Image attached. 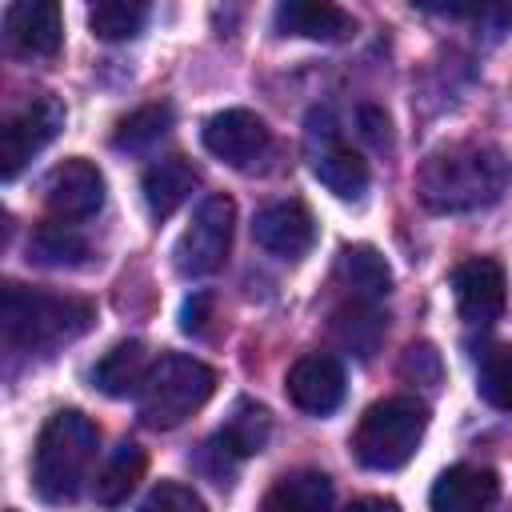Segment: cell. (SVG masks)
<instances>
[{"label": "cell", "mask_w": 512, "mask_h": 512, "mask_svg": "<svg viewBox=\"0 0 512 512\" xmlns=\"http://www.w3.org/2000/svg\"><path fill=\"white\" fill-rule=\"evenodd\" d=\"M216 392V372L196 360V356H180L168 352L160 360H152L144 388L136 396V412L144 428L168 432L176 424H184L192 412H200Z\"/></svg>", "instance_id": "4"}, {"label": "cell", "mask_w": 512, "mask_h": 512, "mask_svg": "<svg viewBox=\"0 0 512 512\" xmlns=\"http://www.w3.org/2000/svg\"><path fill=\"white\" fill-rule=\"evenodd\" d=\"M400 376H408L416 384H436L440 380V352L432 344H408L404 360H400Z\"/></svg>", "instance_id": "29"}, {"label": "cell", "mask_w": 512, "mask_h": 512, "mask_svg": "<svg viewBox=\"0 0 512 512\" xmlns=\"http://www.w3.org/2000/svg\"><path fill=\"white\" fill-rule=\"evenodd\" d=\"M212 308H216L212 292H192L184 300V308H180V328L188 336H204L208 332V320H212Z\"/></svg>", "instance_id": "30"}, {"label": "cell", "mask_w": 512, "mask_h": 512, "mask_svg": "<svg viewBox=\"0 0 512 512\" xmlns=\"http://www.w3.org/2000/svg\"><path fill=\"white\" fill-rule=\"evenodd\" d=\"M232 228H236V204L216 192L204 196L200 208L192 212V224L180 232L172 248V264L180 276H212L232 248Z\"/></svg>", "instance_id": "6"}, {"label": "cell", "mask_w": 512, "mask_h": 512, "mask_svg": "<svg viewBox=\"0 0 512 512\" xmlns=\"http://www.w3.org/2000/svg\"><path fill=\"white\" fill-rule=\"evenodd\" d=\"M476 392H480L492 408L512 412V344H500V348H492V352L480 360Z\"/></svg>", "instance_id": "27"}, {"label": "cell", "mask_w": 512, "mask_h": 512, "mask_svg": "<svg viewBox=\"0 0 512 512\" xmlns=\"http://www.w3.org/2000/svg\"><path fill=\"white\" fill-rule=\"evenodd\" d=\"M140 512H208V508H204V500H200L196 488H188V484H180V480H160V484L144 496Z\"/></svg>", "instance_id": "28"}, {"label": "cell", "mask_w": 512, "mask_h": 512, "mask_svg": "<svg viewBox=\"0 0 512 512\" xmlns=\"http://www.w3.org/2000/svg\"><path fill=\"white\" fill-rule=\"evenodd\" d=\"M8 512H12V508H8Z\"/></svg>", "instance_id": "33"}, {"label": "cell", "mask_w": 512, "mask_h": 512, "mask_svg": "<svg viewBox=\"0 0 512 512\" xmlns=\"http://www.w3.org/2000/svg\"><path fill=\"white\" fill-rule=\"evenodd\" d=\"M196 188V168L184 156H164L144 172V204L156 220H168Z\"/></svg>", "instance_id": "18"}, {"label": "cell", "mask_w": 512, "mask_h": 512, "mask_svg": "<svg viewBox=\"0 0 512 512\" xmlns=\"http://www.w3.org/2000/svg\"><path fill=\"white\" fill-rule=\"evenodd\" d=\"M28 256H32L36 264H44V268H76V264H84V256H88V240H84L72 224L52 220V224H40V228L32 232Z\"/></svg>", "instance_id": "23"}, {"label": "cell", "mask_w": 512, "mask_h": 512, "mask_svg": "<svg viewBox=\"0 0 512 512\" xmlns=\"http://www.w3.org/2000/svg\"><path fill=\"white\" fill-rule=\"evenodd\" d=\"M4 36L20 56H56L64 40L60 4L52 0H16L4 12Z\"/></svg>", "instance_id": "13"}, {"label": "cell", "mask_w": 512, "mask_h": 512, "mask_svg": "<svg viewBox=\"0 0 512 512\" xmlns=\"http://www.w3.org/2000/svg\"><path fill=\"white\" fill-rule=\"evenodd\" d=\"M500 496V480L492 468H476V464H456L448 472H440V480L432 484V512H488Z\"/></svg>", "instance_id": "14"}, {"label": "cell", "mask_w": 512, "mask_h": 512, "mask_svg": "<svg viewBox=\"0 0 512 512\" xmlns=\"http://www.w3.org/2000/svg\"><path fill=\"white\" fill-rule=\"evenodd\" d=\"M348 512H400V504L388 500V496H364V500H356Z\"/></svg>", "instance_id": "32"}, {"label": "cell", "mask_w": 512, "mask_h": 512, "mask_svg": "<svg viewBox=\"0 0 512 512\" xmlns=\"http://www.w3.org/2000/svg\"><path fill=\"white\" fill-rule=\"evenodd\" d=\"M452 292H456V312L464 324H492L500 312H504V300H508V276L496 260L488 256H472L464 264H456L452 272Z\"/></svg>", "instance_id": "10"}, {"label": "cell", "mask_w": 512, "mask_h": 512, "mask_svg": "<svg viewBox=\"0 0 512 512\" xmlns=\"http://www.w3.org/2000/svg\"><path fill=\"white\" fill-rule=\"evenodd\" d=\"M44 204H48V212L56 220H84V216L100 212V204H104V172L84 156L60 160L44 176Z\"/></svg>", "instance_id": "9"}, {"label": "cell", "mask_w": 512, "mask_h": 512, "mask_svg": "<svg viewBox=\"0 0 512 512\" xmlns=\"http://www.w3.org/2000/svg\"><path fill=\"white\" fill-rule=\"evenodd\" d=\"M168 128H172V108H168V104H144V108L128 112V116L116 124L112 144H116L120 152H144V148L160 144V140L168 136Z\"/></svg>", "instance_id": "24"}, {"label": "cell", "mask_w": 512, "mask_h": 512, "mask_svg": "<svg viewBox=\"0 0 512 512\" xmlns=\"http://www.w3.org/2000/svg\"><path fill=\"white\" fill-rule=\"evenodd\" d=\"M144 464H148V456H144L140 444H132V440L116 444L112 456L100 464V472H96V480H92V496H96V504H104V508L124 504V500L132 496V488L140 484Z\"/></svg>", "instance_id": "21"}, {"label": "cell", "mask_w": 512, "mask_h": 512, "mask_svg": "<svg viewBox=\"0 0 512 512\" xmlns=\"http://www.w3.org/2000/svg\"><path fill=\"white\" fill-rule=\"evenodd\" d=\"M96 444H100V428L76 412V408H60L44 420L40 436H36V452H32V488L44 504H68L80 496L92 460H96Z\"/></svg>", "instance_id": "3"}, {"label": "cell", "mask_w": 512, "mask_h": 512, "mask_svg": "<svg viewBox=\"0 0 512 512\" xmlns=\"http://www.w3.org/2000/svg\"><path fill=\"white\" fill-rule=\"evenodd\" d=\"M252 240L280 260H300L316 244V220L300 200H276L256 212Z\"/></svg>", "instance_id": "11"}, {"label": "cell", "mask_w": 512, "mask_h": 512, "mask_svg": "<svg viewBox=\"0 0 512 512\" xmlns=\"http://www.w3.org/2000/svg\"><path fill=\"white\" fill-rule=\"evenodd\" d=\"M288 400L308 416H328L344 400V368L328 352H308L288 368Z\"/></svg>", "instance_id": "12"}, {"label": "cell", "mask_w": 512, "mask_h": 512, "mask_svg": "<svg viewBox=\"0 0 512 512\" xmlns=\"http://www.w3.org/2000/svg\"><path fill=\"white\" fill-rule=\"evenodd\" d=\"M332 332H336V340H340L344 348H352L360 360H368V356L376 352L380 336H384V320L376 316L372 304L356 300V304H348V308H340V312L332 316Z\"/></svg>", "instance_id": "25"}, {"label": "cell", "mask_w": 512, "mask_h": 512, "mask_svg": "<svg viewBox=\"0 0 512 512\" xmlns=\"http://www.w3.org/2000/svg\"><path fill=\"white\" fill-rule=\"evenodd\" d=\"M204 148L224 160L228 168H252L268 148H272V132L268 124L248 112V108H224L216 116L204 120V132H200Z\"/></svg>", "instance_id": "8"}, {"label": "cell", "mask_w": 512, "mask_h": 512, "mask_svg": "<svg viewBox=\"0 0 512 512\" xmlns=\"http://www.w3.org/2000/svg\"><path fill=\"white\" fill-rule=\"evenodd\" d=\"M336 276L348 284V292L364 304H376L392 292V268L372 244H348L336 260Z\"/></svg>", "instance_id": "19"}, {"label": "cell", "mask_w": 512, "mask_h": 512, "mask_svg": "<svg viewBox=\"0 0 512 512\" xmlns=\"http://www.w3.org/2000/svg\"><path fill=\"white\" fill-rule=\"evenodd\" d=\"M272 20L284 36H304V40H324V44L348 40L356 32L352 12H344L340 4H316V0H288L276 8Z\"/></svg>", "instance_id": "15"}, {"label": "cell", "mask_w": 512, "mask_h": 512, "mask_svg": "<svg viewBox=\"0 0 512 512\" xmlns=\"http://www.w3.org/2000/svg\"><path fill=\"white\" fill-rule=\"evenodd\" d=\"M312 172H316V180H320L332 196H340V200H360V196L368 192V160H364L360 152H352L348 144L328 140V144L316 152Z\"/></svg>", "instance_id": "20"}, {"label": "cell", "mask_w": 512, "mask_h": 512, "mask_svg": "<svg viewBox=\"0 0 512 512\" xmlns=\"http://www.w3.org/2000/svg\"><path fill=\"white\" fill-rule=\"evenodd\" d=\"M260 512H332V480L316 468L288 472L264 492Z\"/></svg>", "instance_id": "17"}, {"label": "cell", "mask_w": 512, "mask_h": 512, "mask_svg": "<svg viewBox=\"0 0 512 512\" xmlns=\"http://www.w3.org/2000/svg\"><path fill=\"white\" fill-rule=\"evenodd\" d=\"M64 128V104L56 96H32L24 108H16L0 128V176L12 180L44 144L56 140Z\"/></svg>", "instance_id": "7"}, {"label": "cell", "mask_w": 512, "mask_h": 512, "mask_svg": "<svg viewBox=\"0 0 512 512\" xmlns=\"http://www.w3.org/2000/svg\"><path fill=\"white\" fill-rule=\"evenodd\" d=\"M424 428H428V408L416 396H384L360 416L352 432V452L364 468L392 472L416 456Z\"/></svg>", "instance_id": "5"}, {"label": "cell", "mask_w": 512, "mask_h": 512, "mask_svg": "<svg viewBox=\"0 0 512 512\" xmlns=\"http://www.w3.org/2000/svg\"><path fill=\"white\" fill-rule=\"evenodd\" d=\"M360 132H364V140H372L376 148L380 144H388V116L380 112V108H360Z\"/></svg>", "instance_id": "31"}, {"label": "cell", "mask_w": 512, "mask_h": 512, "mask_svg": "<svg viewBox=\"0 0 512 512\" xmlns=\"http://www.w3.org/2000/svg\"><path fill=\"white\" fill-rule=\"evenodd\" d=\"M144 16H148V8L136 0H100L88 8V28L100 40H128L144 28Z\"/></svg>", "instance_id": "26"}, {"label": "cell", "mask_w": 512, "mask_h": 512, "mask_svg": "<svg viewBox=\"0 0 512 512\" xmlns=\"http://www.w3.org/2000/svg\"><path fill=\"white\" fill-rule=\"evenodd\" d=\"M268 436H272V416H268V408H264V404H252V400H240V404L232 408L228 424H224L212 440H216L232 460H244V456L264 452Z\"/></svg>", "instance_id": "22"}, {"label": "cell", "mask_w": 512, "mask_h": 512, "mask_svg": "<svg viewBox=\"0 0 512 512\" xmlns=\"http://www.w3.org/2000/svg\"><path fill=\"white\" fill-rule=\"evenodd\" d=\"M96 320V308L80 296H60V292H40L24 288L16 280L4 284L0 292V328L8 348L24 352H48L60 348L76 336H84Z\"/></svg>", "instance_id": "2"}, {"label": "cell", "mask_w": 512, "mask_h": 512, "mask_svg": "<svg viewBox=\"0 0 512 512\" xmlns=\"http://www.w3.org/2000/svg\"><path fill=\"white\" fill-rule=\"evenodd\" d=\"M512 180V168L496 144H444L424 156L416 172V196L428 212H476L504 196Z\"/></svg>", "instance_id": "1"}, {"label": "cell", "mask_w": 512, "mask_h": 512, "mask_svg": "<svg viewBox=\"0 0 512 512\" xmlns=\"http://www.w3.org/2000/svg\"><path fill=\"white\" fill-rule=\"evenodd\" d=\"M148 368H152L148 348H144L140 340H124V344H116L112 352H104V356L96 360V368H92V384H96L104 396H116V400H124V396H140Z\"/></svg>", "instance_id": "16"}]
</instances>
